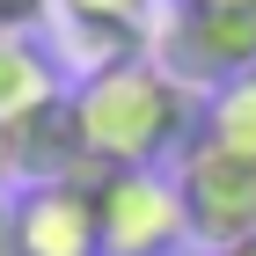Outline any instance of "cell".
<instances>
[{"mask_svg":"<svg viewBox=\"0 0 256 256\" xmlns=\"http://www.w3.org/2000/svg\"><path fill=\"white\" fill-rule=\"evenodd\" d=\"M220 256H256V234H249V242H234V249H220Z\"/></svg>","mask_w":256,"mask_h":256,"instance_id":"cell-12","label":"cell"},{"mask_svg":"<svg viewBox=\"0 0 256 256\" xmlns=\"http://www.w3.org/2000/svg\"><path fill=\"white\" fill-rule=\"evenodd\" d=\"M0 256H15V227H8V198H0Z\"/></svg>","mask_w":256,"mask_h":256,"instance_id":"cell-10","label":"cell"},{"mask_svg":"<svg viewBox=\"0 0 256 256\" xmlns=\"http://www.w3.org/2000/svg\"><path fill=\"white\" fill-rule=\"evenodd\" d=\"M176 198H183V227H190L198 249H234V242L256 234V161L227 154L212 139H190L176 154Z\"/></svg>","mask_w":256,"mask_h":256,"instance_id":"cell-4","label":"cell"},{"mask_svg":"<svg viewBox=\"0 0 256 256\" xmlns=\"http://www.w3.org/2000/svg\"><path fill=\"white\" fill-rule=\"evenodd\" d=\"M198 139H212V146H227V154L256 161V66L198 96Z\"/></svg>","mask_w":256,"mask_h":256,"instance_id":"cell-8","label":"cell"},{"mask_svg":"<svg viewBox=\"0 0 256 256\" xmlns=\"http://www.w3.org/2000/svg\"><path fill=\"white\" fill-rule=\"evenodd\" d=\"M52 15V0H0V30L8 37H30V22Z\"/></svg>","mask_w":256,"mask_h":256,"instance_id":"cell-9","label":"cell"},{"mask_svg":"<svg viewBox=\"0 0 256 256\" xmlns=\"http://www.w3.org/2000/svg\"><path fill=\"white\" fill-rule=\"evenodd\" d=\"M59 102V74L30 37H8L0 30V132H15L22 118H37Z\"/></svg>","mask_w":256,"mask_h":256,"instance_id":"cell-7","label":"cell"},{"mask_svg":"<svg viewBox=\"0 0 256 256\" xmlns=\"http://www.w3.org/2000/svg\"><path fill=\"white\" fill-rule=\"evenodd\" d=\"M154 59L183 80V88H220L256 66V8L234 0H168V15L154 30Z\"/></svg>","mask_w":256,"mask_h":256,"instance_id":"cell-3","label":"cell"},{"mask_svg":"<svg viewBox=\"0 0 256 256\" xmlns=\"http://www.w3.org/2000/svg\"><path fill=\"white\" fill-rule=\"evenodd\" d=\"M59 8V30L74 52H96V66H118V59H146L154 52V30L168 15V0H52Z\"/></svg>","mask_w":256,"mask_h":256,"instance_id":"cell-6","label":"cell"},{"mask_svg":"<svg viewBox=\"0 0 256 256\" xmlns=\"http://www.w3.org/2000/svg\"><path fill=\"white\" fill-rule=\"evenodd\" d=\"M15 176V154H8V132H0V183Z\"/></svg>","mask_w":256,"mask_h":256,"instance_id":"cell-11","label":"cell"},{"mask_svg":"<svg viewBox=\"0 0 256 256\" xmlns=\"http://www.w3.org/2000/svg\"><path fill=\"white\" fill-rule=\"evenodd\" d=\"M66 118H74L88 168H161L198 139V88H183L146 52V59L80 74V88L66 96Z\"/></svg>","mask_w":256,"mask_h":256,"instance_id":"cell-1","label":"cell"},{"mask_svg":"<svg viewBox=\"0 0 256 256\" xmlns=\"http://www.w3.org/2000/svg\"><path fill=\"white\" fill-rule=\"evenodd\" d=\"M8 227H15V256H102L96 249V190H88V176L22 183L8 198Z\"/></svg>","mask_w":256,"mask_h":256,"instance_id":"cell-5","label":"cell"},{"mask_svg":"<svg viewBox=\"0 0 256 256\" xmlns=\"http://www.w3.org/2000/svg\"><path fill=\"white\" fill-rule=\"evenodd\" d=\"M234 8H256V0H234Z\"/></svg>","mask_w":256,"mask_h":256,"instance_id":"cell-13","label":"cell"},{"mask_svg":"<svg viewBox=\"0 0 256 256\" xmlns=\"http://www.w3.org/2000/svg\"><path fill=\"white\" fill-rule=\"evenodd\" d=\"M88 190H96V249L102 256H176L190 242L168 168H88Z\"/></svg>","mask_w":256,"mask_h":256,"instance_id":"cell-2","label":"cell"}]
</instances>
